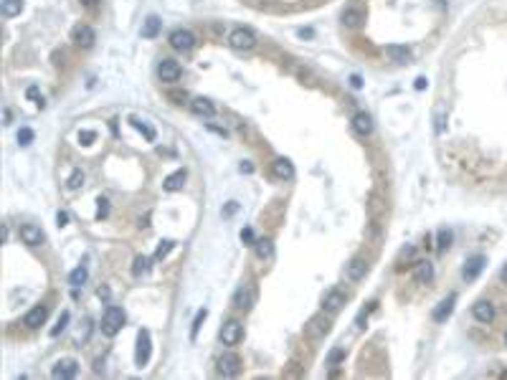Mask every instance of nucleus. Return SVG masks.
I'll use <instances>...</instances> for the list:
<instances>
[{"mask_svg": "<svg viewBox=\"0 0 507 380\" xmlns=\"http://www.w3.org/2000/svg\"><path fill=\"white\" fill-rule=\"evenodd\" d=\"M125 319H127V314H125L122 307H107V312L102 317V332L107 337H114L125 327Z\"/></svg>", "mask_w": 507, "mask_h": 380, "instance_id": "f257e3e1", "label": "nucleus"}, {"mask_svg": "<svg viewBox=\"0 0 507 380\" xmlns=\"http://www.w3.org/2000/svg\"><path fill=\"white\" fill-rule=\"evenodd\" d=\"M228 43H231V48H236V51H251V48L256 46V36H254V31H249V28H233L231 36H228Z\"/></svg>", "mask_w": 507, "mask_h": 380, "instance_id": "f03ea898", "label": "nucleus"}, {"mask_svg": "<svg viewBox=\"0 0 507 380\" xmlns=\"http://www.w3.org/2000/svg\"><path fill=\"white\" fill-rule=\"evenodd\" d=\"M167 43L175 48V51H190L196 46V36L188 31V28H175L167 38Z\"/></svg>", "mask_w": 507, "mask_h": 380, "instance_id": "7ed1b4c3", "label": "nucleus"}, {"mask_svg": "<svg viewBox=\"0 0 507 380\" xmlns=\"http://www.w3.org/2000/svg\"><path fill=\"white\" fill-rule=\"evenodd\" d=\"M150 355H152V340H150V332L147 330H140L137 335V350H135V363L140 368H145L150 363Z\"/></svg>", "mask_w": 507, "mask_h": 380, "instance_id": "20e7f679", "label": "nucleus"}, {"mask_svg": "<svg viewBox=\"0 0 507 380\" xmlns=\"http://www.w3.org/2000/svg\"><path fill=\"white\" fill-rule=\"evenodd\" d=\"M71 38H74V43H76L79 48H91V46H94V41H96V33H94V28H91V26L79 23V26H74Z\"/></svg>", "mask_w": 507, "mask_h": 380, "instance_id": "39448f33", "label": "nucleus"}, {"mask_svg": "<svg viewBox=\"0 0 507 380\" xmlns=\"http://www.w3.org/2000/svg\"><path fill=\"white\" fill-rule=\"evenodd\" d=\"M180 64L178 61H173V59H162L160 64H157V76H160V81H165V84H175L178 79H180Z\"/></svg>", "mask_w": 507, "mask_h": 380, "instance_id": "423d86ee", "label": "nucleus"}, {"mask_svg": "<svg viewBox=\"0 0 507 380\" xmlns=\"http://www.w3.org/2000/svg\"><path fill=\"white\" fill-rule=\"evenodd\" d=\"M76 370H79V363H76L74 358H64V360H59V363L54 365L51 378L54 380H69L76 375Z\"/></svg>", "mask_w": 507, "mask_h": 380, "instance_id": "0eeeda50", "label": "nucleus"}, {"mask_svg": "<svg viewBox=\"0 0 507 380\" xmlns=\"http://www.w3.org/2000/svg\"><path fill=\"white\" fill-rule=\"evenodd\" d=\"M241 337H244L241 322L228 319V322L221 327V342H223V345H238V340H241Z\"/></svg>", "mask_w": 507, "mask_h": 380, "instance_id": "6e6552de", "label": "nucleus"}, {"mask_svg": "<svg viewBox=\"0 0 507 380\" xmlns=\"http://www.w3.org/2000/svg\"><path fill=\"white\" fill-rule=\"evenodd\" d=\"M218 373L226 375V378L238 375V373H241V360H238V355H233V352L221 355V360H218Z\"/></svg>", "mask_w": 507, "mask_h": 380, "instance_id": "1a4fd4ad", "label": "nucleus"}, {"mask_svg": "<svg viewBox=\"0 0 507 380\" xmlns=\"http://www.w3.org/2000/svg\"><path fill=\"white\" fill-rule=\"evenodd\" d=\"M18 236H20V241L23 243H28V246H41L43 243V231L38 226H33V223H23V226L18 228Z\"/></svg>", "mask_w": 507, "mask_h": 380, "instance_id": "9d476101", "label": "nucleus"}, {"mask_svg": "<svg viewBox=\"0 0 507 380\" xmlns=\"http://www.w3.org/2000/svg\"><path fill=\"white\" fill-rule=\"evenodd\" d=\"M46 317H49V307H46V304H38V307H33V309L23 317V324H26L28 330H36V327H41V324L46 322Z\"/></svg>", "mask_w": 507, "mask_h": 380, "instance_id": "9b49d317", "label": "nucleus"}, {"mask_svg": "<svg viewBox=\"0 0 507 380\" xmlns=\"http://www.w3.org/2000/svg\"><path fill=\"white\" fill-rule=\"evenodd\" d=\"M472 314H474L477 322L490 324V322L495 319V307H492V302H487V299H479V302L472 307Z\"/></svg>", "mask_w": 507, "mask_h": 380, "instance_id": "f8f14e48", "label": "nucleus"}, {"mask_svg": "<svg viewBox=\"0 0 507 380\" xmlns=\"http://www.w3.org/2000/svg\"><path fill=\"white\" fill-rule=\"evenodd\" d=\"M327 332H330V322H327L325 317H312V319L307 322V335H309L312 340H322Z\"/></svg>", "mask_w": 507, "mask_h": 380, "instance_id": "ddd939ff", "label": "nucleus"}, {"mask_svg": "<svg viewBox=\"0 0 507 380\" xmlns=\"http://www.w3.org/2000/svg\"><path fill=\"white\" fill-rule=\"evenodd\" d=\"M343 304H345V294H343L340 289H330V292H325V297H322V307H325V309L337 312Z\"/></svg>", "mask_w": 507, "mask_h": 380, "instance_id": "4468645a", "label": "nucleus"}, {"mask_svg": "<svg viewBox=\"0 0 507 380\" xmlns=\"http://www.w3.org/2000/svg\"><path fill=\"white\" fill-rule=\"evenodd\" d=\"M353 130H355L360 137H368V135L373 132V119H370V114L358 112V114L353 117Z\"/></svg>", "mask_w": 507, "mask_h": 380, "instance_id": "2eb2a0df", "label": "nucleus"}, {"mask_svg": "<svg viewBox=\"0 0 507 380\" xmlns=\"http://www.w3.org/2000/svg\"><path fill=\"white\" fill-rule=\"evenodd\" d=\"M365 274H368V264H365L363 259H353V261L348 264V269H345V276H348L350 282H360Z\"/></svg>", "mask_w": 507, "mask_h": 380, "instance_id": "dca6fc26", "label": "nucleus"}, {"mask_svg": "<svg viewBox=\"0 0 507 380\" xmlns=\"http://www.w3.org/2000/svg\"><path fill=\"white\" fill-rule=\"evenodd\" d=\"M385 54H388L391 61H396V64H408V61H411V48L398 46V43H391V46L385 48Z\"/></svg>", "mask_w": 507, "mask_h": 380, "instance_id": "f3484780", "label": "nucleus"}, {"mask_svg": "<svg viewBox=\"0 0 507 380\" xmlns=\"http://www.w3.org/2000/svg\"><path fill=\"white\" fill-rule=\"evenodd\" d=\"M485 269V256H472L469 261H467V266H464V279L467 282H472V279H477V274Z\"/></svg>", "mask_w": 507, "mask_h": 380, "instance_id": "a211bd4d", "label": "nucleus"}, {"mask_svg": "<svg viewBox=\"0 0 507 380\" xmlns=\"http://www.w3.org/2000/svg\"><path fill=\"white\" fill-rule=\"evenodd\" d=\"M414 279H416L419 284H429V282L434 279V266H431L429 261H419L416 269H414Z\"/></svg>", "mask_w": 507, "mask_h": 380, "instance_id": "6ab92c4d", "label": "nucleus"}, {"mask_svg": "<svg viewBox=\"0 0 507 380\" xmlns=\"http://www.w3.org/2000/svg\"><path fill=\"white\" fill-rule=\"evenodd\" d=\"M190 109H193L198 117H213V114H216V107H213L208 99H203V96L193 99V102H190Z\"/></svg>", "mask_w": 507, "mask_h": 380, "instance_id": "aec40b11", "label": "nucleus"}, {"mask_svg": "<svg viewBox=\"0 0 507 380\" xmlns=\"http://www.w3.org/2000/svg\"><path fill=\"white\" fill-rule=\"evenodd\" d=\"M254 254H256V259L269 261V259L274 256V243H272L269 238H261V241H256V243H254Z\"/></svg>", "mask_w": 507, "mask_h": 380, "instance_id": "412c9836", "label": "nucleus"}, {"mask_svg": "<svg viewBox=\"0 0 507 380\" xmlns=\"http://www.w3.org/2000/svg\"><path fill=\"white\" fill-rule=\"evenodd\" d=\"M272 170H274V175H277V178H282V180H289L292 175H294V167H292V162H289V160H284V157L274 160V162H272Z\"/></svg>", "mask_w": 507, "mask_h": 380, "instance_id": "4be33fe9", "label": "nucleus"}, {"mask_svg": "<svg viewBox=\"0 0 507 380\" xmlns=\"http://www.w3.org/2000/svg\"><path fill=\"white\" fill-rule=\"evenodd\" d=\"M251 302H254L251 289H249V287H238V289H236V294H233V307H238V309H249Z\"/></svg>", "mask_w": 507, "mask_h": 380, "instance_id": "5701e85b", "label": "nucleus"}, {"mask_svg": "<svg viewBox=\"0 0 507 380\" xmlns=\"http://www.w3.org/2000/svg\"><path fill=\"white\" fill-rule=\"evenodd\" d=\"M454 302H456V297L454 294H449L444 302H439V307L434 309V319L436 322H444L449 314H451V309H454Z\"/></svg>", "mask_w": 507, "mask_h": 380, "instance_id": "b1692460", "label": "nucleus"}, {"mask_svg": "<svg viewBox=\"0 0 507 380\" xmlns=\"http://www.w3.org/2000/svg\"><path fill=\"white\" fill-rule=\"evenodd\" d=\"M363 18H365V13H363L360 8H348V10L343 13V26H348V28H355V26H360Z\"/></svg>", "mask_w": 507, "mask_h": 380, "instance_id": "393cba45", "label": "nucleus"}, {"mask_svg": "<svg viewBox=\"0 0 507 380\" xmlns=\"http://www.w3.org/2000/svg\"><path fill=\"white\" fill-rule=\"evenodd\" d=\"M183 183H185V170H175L173 175H167V180H165V190L175 193V190H180V188H183Z\"/></svg>", "mask_w": 507, "mask_h": 380, "instance_id": "a878e982", "label": "nucleus"}, {"mask_svg": "<svg viewBox=\"0 0 507 380\" xmlns=\"http://www.w3.org/2000/svg\"><path fill=\"white\" fill-rule=\"evenodd\" d=\"M160 33V18L157 15H150L142 26V38H155Z\"/></svg>", "mask_w": 507, "mask_h": 380, "instance_id": "bb28decb", "label": "nucleus"}, {"mask_svg": "<svg viewBox=\"0 0 507 380\" xmlns=\"http://www.w3.org/2000/svg\"><path fill=\"white\" fill-rule=\"evenodd\" d=\"M20 10H23V0H3V15L5 18L20 15Z\"/></svg>", "mask_w": 507, "mask_h": 380, "instance_id": "cd10ccee", "label": "nucleus"}, {"mask_svg": "<svg viewBox=\"0 0 507 380\" xmlns=\"http://www.w3.org/2000/svg\"><path fill=\"white\" fill-rule=\"evenodd\" d=\"M89 279V271L84 269V266H79V269H74L71 274H69V284H74V287H81L84 282Z\"/></svg>", "mask_w": 507, "mask_h": 380, "instance_id": "c85d7f7f", "label": "nucleus"}, {"mask_svg": "<svg viewBox=\"0 0 507 380\" xmlns=\"http://www.w3.org/2000/svg\"><path fill=\"white\" fill-rule=\"evenodd\" d=\"M147 271H150V259L147 256H137L135 259V266H132V274L135 276H145Z\"/></svg>", "mask_w": 507, "mask_h": 380, "instance_id": "c756f323", "label": "nucleus"}, {"mask_svg": "<svg viewBox=\"0 0 507 380\" xmlns=\"http://www.w3.org/2000/svg\"><path fill=\"white\" fill-rule=\"evenodd\" d=\"M208 317V309H201L198 314H196V319H193V330H190V337L196 340L198 337V330H201V324H203V319Z\"/></svg>", "mask_w": 507, "mask_h": 380, "instance_id": "7c9ffc66", "label": "nucleus"}, {"mask_svg": "<svg viewBox=\"0 0 507 380\" xmlns=\"http://www.w3.org/2000/svg\"><path fill=\"white\" fill-rule=\"evenodd\" d=\"M69 319H71V314H69V312H61V317H59L56 327L51 330V337H56L59 332H64V330H66V324H69Z\"/></svg>", "mask_w": 507, "mask_h": 380, "instance_id": "2f4dec72", "label": "nucleus"}, {"mask_svg": "<svg viewBox=\"0 0 507 380\" xmlns=\"http://www.w3.org/2000/svg\"><path fill=\"white\" fill-rule=\"evenodd\" d=\"M66 183H69V190H79V188L84 185V172H81V170H74L71 178H69Z\"/></svg>", "mask_w": 507, "mask_h": 380, "instance_id": "473e14b6", "label": "nucleus"}, {"mask_svg": "<svg viewBox=\"0 0 507 380\" xmlns=\"http://www.w3.org/2000/svg\"><path fill=\"white\" fill-rule=\"evenodd\" d=\"M449 246H451V231L449 228H441L439 231V251H444Z\"/></svg>", "mask_w": 507, "mask_h": 380, "instance_id": "72a5a7b5", "label": "nucleus"}, {"mask_svg": "<svg viewBox=\"0 0 507 380\" xmlns=\"http://www.w3.org/2000/svg\"><path fill=\"white\" fill-rule=\"evenodd\" d=\"M173 246H175V243H173L170 238H165V241H162V243L157 246V251H155V259H165V256H167V254L173 251Z\"/></svg>", "mask_w": 507, "mask_h": 380, "instance_id": "f704fd0d", "label": "nucleus"}, {"mask_svg": "<svg viewBox=\"0 0 507 380\" xmlns=\"http://www.w3.org/2000/svg\"><path fill=\"white\" fill-rule=\"evenodd\" d=\"M132 127H137V130H140V132L145 135V137H147V140H150V142L155 140V130H152V127H147L145 122H140V119H132Z\"/></svg>", "mask_w": 507, "mask_h": 380, "instance_id": "c9c22d12", "label": "nucleus"}, {"mask_svg": "<svg viewBox=\"0 0 507 380\" xmlns=\"http://www.w3.org/2000/svg\"><path fill=\"white\" fill-rule=\"evenodd\" d=\"M18 142H20V145H31V142H33V130L23 127V130L18 132Z\"/></svg>", "mask_w": 507, "mask_h": 380, "instance_id": "e433bc0d", "label": "nucleus"}, {"mask_svg": "<svg viewBox=\"0 0 507 380\" xmlns=\"http://www.w3.org/2000/svg\"><path fill=\"white\" fill-rule=\"evenodd\" d=\"M343 358H345V352H343L340 347H335V350H332V352L327 355V363H330V365H337V363H340Z\"/></svg>", "mask_w": 507, "mask_h": 380, "instance_id": "4c0bfd02", "label": "nucleus"}, {"mask_svg": "<svg viewBox=\"0 0 507 380\" xmlns=\"http://www.w3.org/2000/svg\"><path fill=\"white\" fill-rule=\"evenodd\" d=\"M28 99H33L38 107H43V96L38 94V86H28Z\"/></svg>", "mask_w": 507, "mask_h": 380, "instance_id": "58836bf2", "label": "nucleus"}, {"mask_svg": "<svg viewBox=\"0 0 507 380\" xmlns=\"http://www.w3.org/2000/svg\"><path fill=\"white\" fill-rule=\"evenodd\" d=\"M241 241L249 243V246H254V243H256V241H254V231H251V228H244V231H241Z\"/></svg>", "mask_w": 507, "mask_h": 380, "instance_id": "ea45409f", "label": "nucleus"}, {"mask_svg": "<svg viewBox=\"0 0 507 380\" xmlns=\"http://www.w3.org/2000/svg\"><path fill=\"white\" fill-rule=\"evenodd\" d=\"M56 221H59V226H66V223H69V216H66L64 211H59V213H56Z\"/></svg>", "mask_w": 507, "mask_h": 380, "instance_id": "a19ab883", "label": "nucleus"}, {"mask_svg": "<svg viewBox=\"0 0 507 380\" xmlns=\"http://www.w3.org/2000/svg\"><path fill=\"white\" fill-rule=\"evenodd\" d=\"M96 216H99V218H104V216H107V200H99V211H96Z\"/></svg>", "mask_w": 507, "mask_h": 380, "instance_id": "79ce46f5", "label": "nucleus"}, {"mask_svg": "<svg viewBox=\"0 0 507 380\" xmlns=\"http://www.w3.org/2000/svg\"><path fill=\"white\" fill-rule=\"evenodd\" d=\"M236 211H238V203H228V208H226L223 213H226V216H233Z\"/></svg>", "mask_w": 507, "mask_h": 380, "instance_id": "37998d69", "label": "nucleus"}, {"mask_svg": "<svg viewBox=\"0 0 507 380\" xmlns=\"http://www.w3.org/2000/svg\"><path fill=\"white\" fill-rule=\"evenodd\" d=\"M79 140H84V142H91V140H94V132H81V135H79Z\"/></svg>", "mask_w": 507, "mask_h": 380, "instance_id": "c03bdc74", "label": "nucleus"}, {"mask_svg": "<svg viewBox=\"0 0 507 380\" xmlns=\"http://www.w3.org/2000/svg\"><path fill=\"white\" fill-rule=\"evenodd\" d=\"M96 294H99V299H109V289H107V287H102Z\"/></svg>", "mask_w": 507, "mask_h": 380, "instance_id": "a18cd8bd", "label": "nucleus"}, {"mask_svg": "<svg viewBox=\"0 0 507 380\" xmlns=\"http://www.w3.org/2000/svg\"><path fill=\"white\" fill-rule=\"evenodd\" d=\"M350 84H353V86L358 89V86H360V76H353V79H350Z\"/></svg>", "mask_w": 507, "mask_h": 380, "instance_id": "49530a36", "label": "nucleus"}, {"mask_svg": "<svg viewBox=\"0 0 507 380\" xmlns=\"http://www.w3.org/2000/svg\"><path fill=\"white\" fill-rule=\"evenodd\" d=\"M426 86V79H416V89H424Z\"/></svg>", "mask_w": 507, "mask_h": 380, "instance_id": "de8ad7c7", "label": "nucleus"}, {"mask_svg": "<svg viewBox=\"0 0 507 380\" xmlns=\"http://www.w3.org/2000/svg\"><path fill=\"white\" fill-rule=\"evenodd\" d=\"M81 3H84V5H86V8H94V5H96V3H99V0H81Z\"/></svg>", "mask_w": 507, "mask_h": 380, "instance_id": "09e8293b", "label": "nucleus"}, {"mask_svg": "<svg viewBox=\"0 0 507 380\" xmlns=\"http://www.w3.org/2000/svg\"><path fill=\"white\" fill-rule=\"evenodd\" d=\"M502 282H505V284H507V266H505V269H502Z\"/></svg>", "mask_w": 507, "mask_h": 380, "instance_id": "8fccbe9b", "label": "nucleus"}, {"mask_svg": "<svg viewBox=\"0 0 507 380\" xmlns=\"http://www.w3.org/2000/svg\"><path fill=\"white\" fill-rule=\"evenodd\" d=\"M505 342H507V332H505Z\"/></svg>", "mask_w": 507, "mask_h": 380, "instance_id": "3c124183", "label": "nucleus"}]
</instances>
